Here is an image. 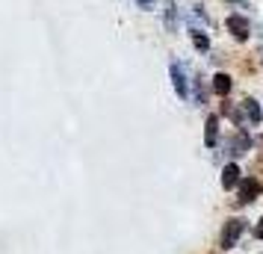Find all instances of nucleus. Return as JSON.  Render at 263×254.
Here are the masks:
<instances>
[{
	"label": "nucleus",
	"instance_id": "obj_1",
	"mask_svg": "<svg viewBox=\"0 0 263 254\" xmlns=\"http://www.w3.org/2000/svg\"><path fill=\"white\" fill-rule=\"evenodd\" d=\"M242 233H246V219H228L225 228H222V237H219V245L228 251V248H234L239 242Z\"/></svg>",
	"mask_w": 263,
	"mask_h": 254
},
{
	"label": "nucleus",
	"instance_id": "obj_2",
	"mask_svg": "<svg viewBox=\"0 0 263 254\" xmlns=\"http://www.w3.org/2000/svg\"><path fill=\"white\" fill-rule=\"evenodd\" d=\"M168 74H172V86H175L178 97L180 101H186V97H190V86H186V74H183V68H180L178 60L168 62Z\"/></svg>",
	"mask_w": 263,
	"mask_h": 254
},
{
	"label": "nucleus",
	"instance_id": "obj_3",
	"mask_svg": "<svg viewBox=\"0 0 263 254\" xmlns=\"http://www.w3.org/2000/svg\"><path fill=\"white\" fill-rule=\"evenodd\" d=\"M237 195L242 204H251L257 195H260V183L254 181V178H242V181L237 183Z\"/></svg>",
	"mask_w": 263,
	"mask_h": 254
},
{
	"label": "nucleus",
	"instance_id": "obj_4",
	"mask_svg": "<svg viewBox=\"0 0 263 254\" xmlns=\"http://www.w3.org/2000/svg\"><path fill=\"white\" fill-rule=\"evenodd\" d=\"M228 30H231V36L239 38V42L249 38V21H246L242 15H231V18H228Z\"/></svg>",
	"mask_w": 263,
	"mask_h": 254
},
{
	"label": "nucleus",
	"instance_id": "obj_5",
	"mask_svg": "<svg viewBox=\"0 0 263 254\" xmlns=\"http://www.w3.org/2000/svg\"><path fill=\"white\" fill-rule=\"evenodd\" d=\"M239 181H242L239 166H237V163H228L225 169H222V186H225V189H237Z\"/></svg>",
	"mask_w": 263,
	"mask_h": 254
},
{
	"label": "nucleus",
	"instance_id": "obj_6",
	"mask_svg": "<svg viewBox=\"0 0 263 254\" xmlns=\"http://www.w3.org/2000/svg\"><path fill=\"white\" fill-rule=\"evenodd\" d=\"M216 139H219V115H207V121H204V145L216 148Z\"/></svg>",
	"mask_w": 263,
	"mask_h": 254
},
{
	"label": "nucleus",
	"instance_id": "obj_7",
	"mask_svg": "<svg viewBox=\"0 0 263 254\" xmlns=\"http://www.w3.org/2000/svg\"><path fill=\"white\" fill-rule=\"evenodd\" d=\"M163 21H166L168 33L178 30V9H175V0H166V15H163Z\"/></svg>",
	"mask_w": 263,
	"mask_h": 254
},
{
	"label": "nucleus",
	"instance_id": "obj_8",
	"mask_svg": "<svg viewBox=\"0 0 263 254\" xmlns=\"http://www.w3.org/2000/svg\"><path fill=\"white\" fill-rule=\"evenodd\" d=\"M231 86H234V83H231V77H228V74H216V77H213V92L219 97H225L228 92H231Z\"/></svg>",
	"mask_w": 263,
	"mask_h": 254
},
{
	"label": "nucleus",
	"instance_id": "obj_9",
	"mask_svg": "<svg viewBox=\"0 0 263 254\" xmlns=\"http://www.w3.org/2000/svg\"><path fill=\"white\" fill-rule=\"evenodd\" d=\"M242 107H246V115H249L251 124H260V121H263V109L257 107V101H251V97H249V101H246Z\"/></svg>",
	"mask_w": 263,
	"mask_h": 254
},
{
	"label": "nucleus",
	"instance_id": "obj_10",
	"mask_svg": "<svg viewBox=\"0 0 263 254\" xmlns=\"http://www.w3.org/2000/svg\"><path fill=\"white\" fill-rule=\"evenodd\" d=\"M249 145H251V139H249V133H237L234 136V151H231V154H239V157H242V154H246V151H249Z\"/></svg>",
	"mask_w": 263,
	"mask_h": 254
},
{
	"label": "nucleus",
	"instance_id": "obj_11",
	"mask_svg": "<svg viewBox=\"0 0 263 254\" xmlns=\"http://www.w3.org/2000/svg\"><path fill=\"white\" fill-rule=\"evenodd\" d=\"M192 45L201 50V53H207V50H210V38L204 36L201 30H192Z\"/></svg>",
	"mask_w": 263,
	"mask_h": 254
},
{
	"label": "nucleus",
	"instance_id": "obj_12",
	"mask_svg": "<svg viewBox=\"0 0 263 254\" xmlns=\"http://www.w3.org/2000/svg\"><path fill=\"white\" fill-rule=\"evenodd\" d=\"M136 6H139V9H145V12H148V9H154V0H136Z\"/></svg>",
	"mask_w": 263,
	"mask_h": 254
},
{
	"label": "nucleus",
	"instance_id": "obj_13",
	"mask_svg": "<svg viewBox=\"0 0 263 254\" xmlns=\"http://www.w3.org/2000/svg\"><path fill=\"white\" fill-rule=\"evenodd\" d=\"M254 237H257V240H263V219L257 222V228H254Z\"/></svg>",
	"mask_w": 263,
	"mask_h": 254
}]
</instances>
